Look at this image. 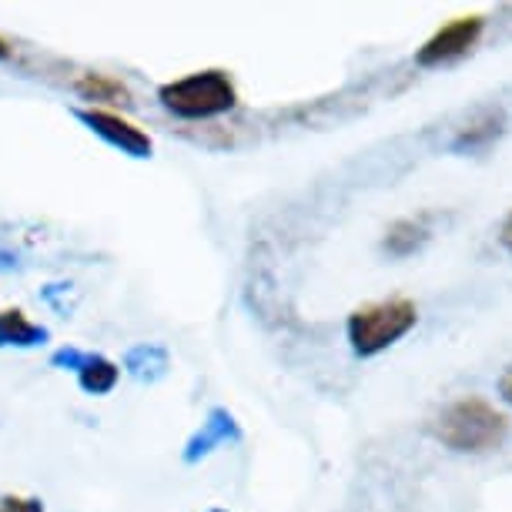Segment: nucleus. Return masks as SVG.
Listing matches in <instances>:
<instances>
[{
  "label": "nucleus",
  "mask_w": 512,
  "mask_h": 512,
  "mask_svg": "<svg viewBox=\"0 0 512 512\" xmlns=\"http://www.w3.org/2000/svg\"><path fill=\"white\" fill-rule=\"evenodd\" d=\"M509 432V419L496 405L479 399V395H462V399L449 402L432 422V436L452 452H489L499 449Z\"/></svg>",
  "instance_id": "nucleus-1"
},
{
  "label": "nucleus",
  "mask_w": 512,
  "mask_h": 512,
  "mask_svg": "<svg viewBox=\"0 0 512 512\" xmlns=\"http://www.w3.org/2000/svg\"><path fill=\"white\" fill-rule=\"evenodd\" d=\"M158 101L164 111L178 114V118L201 121L228 114L238 104V88L228 71H195L178 81H168L158 91Z\"/></svg>",
  "instance_id": "nucleus-2"
},
{
  "label": "nucleus",
  "mask_w": 512,
  "mask_h": 512,
  "mask_svg": "<svg viewBox=\"0 0 512 512\" xmlns=\"http://www.w3.org/2000/svg\"><path fill=\"white\" fill-rule=\"evenodd\" d=\"M419 322V308L409 298H385V302H369L355 308L349 315V345L355 355L369 359V355L385 352L399 338H405Z\"/></svg>",
  "instance_id": "nucleus-3"
},
{
  "label": "nucleus",
  "mask_w": 512,
  "mask_h": 512,
  "mask_svg": "<svg viewBox=\"0 0 512 512\" xmlns=\"http://www.w3.org/2000/svg\"><path fill=\"white\" fill-rule=\"evenodd\" d=\"M482 31H486V17H479V14L456 17V21L439 27V31L419 47L415 64L419 67H442V64L459 61V57H466L472 47L479 44Z\"/></svg>",
  "instance_id": "nucleus-4"
},
{
  "label": "nucleus",
  "mask_w": 512,
  "mask_h": 512,
  "mask_svg": "<svg viewBox=\"0 0 512 512\" xmlns=\"http://www.w3.org/2000/svg\"><path fill=\"white\" fill-rule=\"evenodd\" d=\"M77 118L84 124H91V131H98L104 141L121 148L131 158H148L151 154V138L144 134L138 124H131L128 118H121L118 111H104V108H84L77 111Z\"/></svg>",
  "instance_id": "nucleus-5"
},
{
  "label": "nucleus",
  "mask_w": 512,
  "mask_h": 512,
  "mask_svg": "<svg viewBox=\"0 0 512 512\" xmlns=\"http://www.w3.org/2000/svg\"><path fill=\"white\" fill-rule=\"evenodd\" d=\"M74 88L84 101L94 104V108H104V104H111V108L114 104H131V91L108 74H84V77H77Z\"/></svg>",
  "instance_id": "nucleus-6"
},
{
  "label": "nucleus",
  "mask_w": 512,
  "mask_h": 512,
  "mask_svg": "<svg viewBox=\"0 0 512 512\" xmlns=\"http://www.w3.org/2000/svg\"><path fill=\"white\" fill-rule=\"evenodd\" d=\"M429 238V228H425L422 218H399L395 225L385 231V251L395 258H405L412 251H419Z\"/></svg>",
  "instance_id": "nucleus-7"
},
{
  "label": "nucleus",
  "mask_w": 512,
  "mask_h": 512,
  "mask_svg": "<svg viewBox=\"0 0 512 512\" xmlns=\"http://www.w3.org/2000/svg\"><path fill=\"white\" fill-rule=\"evenodd\" d=\"M41 338H47V332L34 325L21 308L0 312V345H37Z\"/></svg>",
  "instance_id": "nucleus-8"
},
{
  "label": "nucleus",
  "mask_w": 512,
  "mask_h": 512,
  "mask_svg": "<svg viewBox=\"0 0 512 512\" xmlns=\"http://www.w3.org/2000/svg\"><path fill=\"white\" fill-rule=\"evenodd\" d=\"M502 134V111H482L479 118H472L466 128L459 131L456 138V148L459 151H476V148H486Z\"/></svg>",
  "instance_id": "nucleus-9"
},
{
  "label": "nucleus",
  "mask_w": 512,
  "mask_h": 512,
  "mask_svg": "<svg viewBox=\"0 0 512 512\" xmlns=\"http://www.w3.org/2000/svg\"><path fill=\"white\" fill-rule=\"evenodd\" d=\"M77 375H81V385L94 395L111 392L114 382H118V365L101 359V355H84L81 365H77Z\"/></svg>",
  "instance_id": "nucleus-10"
},
{
  "label": "nucleus",
  "mask_w": 512,
  "mask_h": 512,
  "mask_svg": "<svg viewBox=\"0 0 512 512\" xmlns=\"http://www.w3.org/2000/svg\"><path fill=\"white\" fill-rule=\"evenodd\" d=\"M0 512H44V502L24 496H4L0 499Z\"/></svg>",
  "instance_id": "nucleus-11"
},
{
  "label": "nucleus",
  "mask_w": 512,
  "mask_h": 512,
  "mask_svg": "<svg viewBox=\"0 0 512 512\" xmlns=\"http://www.w3.org/2000/svg\"><path fill=\"white\" fill-rule=\"evenodd\" d=\"M499 395L512 405V362H509L506 369H502V375H499Z\"/></svg>",
  "instance_id": "nucleus-12"
},
{
  "label": "nucleus",
  "mask_w": 512,
  "mask_h": 512,
  "mask_svg": "<svg viewBox=\"0 0 512 512\" xmlns=\"http://www.w3.org/2000/svg\"><path fill=\"white\" fill-rule=\"evenodd\" d=\"M499 245L512 255V211H509L506 221H502V228H499Z\"/></svg>",
  "instance_id": "nucleus-13"
},
{
  "label": "nucleus",
  "mask_w": 512,
  "mask_h": 512,
  "mask_svg": "<svg viewBox=\"0 0 512 512\" xmlns=\"http://www.w3.org/2000/svg\"><path fill=\"white\" fill-rule=\"evenodd\" d=\"M4 57H11V44H7L4 37H0V61H4Z\"/></svg>",
  "instance_id": "nucleus-14"
},
{
  "label": "nucleus",
  "mask_w": 512,
  "mask_h": 512,
  "mask_svg": "<svg viewBox=\"0 0 512 512\" xmlns=\"http://www.w3.org/2000/svg\"><path fill=\"white\" fill-rule=\"evenodd\" d=\"M215 512H225V509H215Z\"/></svg>",
  "instance_id": "nucleus-15"
}]
</instances>
